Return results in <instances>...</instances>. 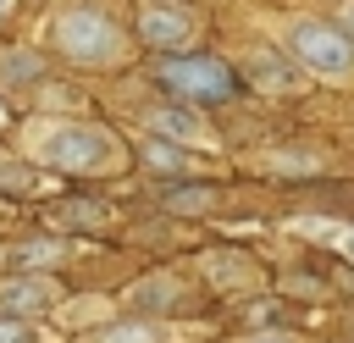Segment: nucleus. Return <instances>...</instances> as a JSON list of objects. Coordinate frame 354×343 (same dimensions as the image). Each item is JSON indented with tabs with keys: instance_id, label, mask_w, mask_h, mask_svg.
Returning <instances> with one entry per match:
<instances>
[{
	"instance_id": "f03ea898",
	"label": "nucleus",
	"mask_w": 354,
	"mask_h": 343,
	"mask_svg": "<svg viewBox=\"0 0 354 343\" xmlns=\"http://www.w3.org/2000/svg\"><path fill=\"white\" fill-rule=\"evenodd\" d=\"M22 149L44 166H61V172H105L116 160L111 133L94 122H72V116H33L22 127Z\"/></svg>"
},
{
	"instance_id": "2eb2a0df",
	"label": "nucleus",
	"mask_w": 354,
	"mask_h": 343,
	"mask_svg": "<svg viewBox=\"0 0 354 343\" xmlns=\"http://www.w3.org/2000/svg\"><path fill=\"white\" fill-rule=\"evenodd\" d=\"M44 177L33 172V166H22V160H0V188L6 194H33Z\"/></svg>"
},
{
	"instance_id": "412c9836",
	"label": "nucleus",
	"mask_w": 354,
	"mask_h": 343,
	"mask_svg": "<svg viewBox=\"0 0 354 343\" xmlns=\"http://www.w3.org/2000/svg\"><path fill=\"white\" fill-rule=\"evenodd\" d=\"M348 249H354V238H348Z\"/></svg>"
},
{
	"instance_id": "f257e3e1",
	"label": "nucleus",
	"mask_w": 354,
	"mask_h": 343,
	"mask_svg": "<svg viewBox=\"0 0 354 343\" xmlns=\"http://www.w3.org/2000/svg\"><path fill=\"white\" fill-rule=\"evenodd\" d=\"M50 50L72 66H88V72H111L127 61V33L122 22H111L100 6H61L44 28Z\"/></svg>"
},
{
	"instance_id": "9b49d317",
	"label": "nucleus",
	"mask_w": 354,
	"mask_h": 343,
	"mask_svg": "<svg viewBox=\"0 0 354 343\" xmlns=\"http://www.w3.org/2000/svg\"><path fill=\"white\" fill-rule=\"evenodd\" d=\"M33 77H44L39 50H6V55H0V89H6V83H33Z\"/></svg>"
},
{
	"instance_id": "39448f33",
	"label": "nucleus",
	"mask_w": 354,
	"mask_h": 343,
	"mask_svg": "<svg viewBox=\"0 0 354 343\" xmlns=\"http://www.w3.org/2000/svg\"><path fill=\"white\" fill-rule=\"evenodd\" d=\"M138 122H144L155 138H166V144H210L205 116H199V111H188V105H177V100H166V105H144V111H138Z\"/></svg>"
},
{
	"instance_id": "dca6fc26",
	"label": "nucleus",
	"mask_w": 354,
	"mask_h": 343,
	"mask_svg": "<svg viewBox=\"0 0 354 343\" xmlns=\"http://www.w3.org/2000/svg\"><path fill=\"white\" fill-rule=\"evenodd\" d=\"M166 205H171V210H210V205H216V188H171Z\"/></svg>"
},
{
	"instance_id": "0eeeda50",
	"label": "nucleus",
	"mask_w": 354,
	"mask_h": 343,
	"mask_svg": "<svg viewBox=\"0 0 354 343\" xmlns=\"http://www.w3.org/2000/svg\"><path fill=\"white\" fill-rule=\"evenodd\" d=\"M55 304V282L44 277H11L0 282V315H39Z\"/></svg>"
},
{
	"instance_id": "a211bd4d",
	"label": "nucleus",
	"mask_w": 354,
	"mask_h": 343,
	"mask_svg": "<svg viewBox=\"0 0 354 343\" xmlns=\"http://www.w3.org/2000/svg\"><path fill=\"white\" fill-rule=\"evenodd\" d=\"M105 216H111V210H105L100 199H94V205H66V210H61V221H105Z\"/></svg>"
},
{
	"instance_id": "4468645a",
	"label": "nucleus",
	"mask_w": 354,
	"mask_h": 343,
	"mask_svg": "<svg viewBox=\"0 0 354 343\" xmlns=\"http://www.w3.org/2000/svg\"><path fill=\"white\" fill-rule=\"evenodd\" d=\"M144 160H149V166H160V172H188V155H183L177 144H166V138H155V133L144 138Z\"/></svg>"
},
{
	"instance_id": "ddd939ff",
	"label": "nucleus",
	"mask_w": 354,
	"mask_h": 343,
	"mask_svg": "<svg viewBox=\"0 0 354 343\" xmlns=\"http://www.w3.org/2000/svg\"><path fill=\"white\" fill-rule=\"evenodd\" d=\"M50 260H61V243H50V238H33V243H22V249H11V254H6V266H11V271L50 266Z\"/></svg>"
},
{
	"instance_id": "6e6552de",
	"label": "nucleus",
	"mask_w": 354,
	"mask_h": 343,
	"mask_svg": "<svg viewBox=\"0 0 354 343\" xmlns=\"http://www.w3.org/2000/svg\"><path fill=\"white\" fill-rule=\"evenodd\" d=\"M205 271H210L216 288H243V282H254V260L238 254V249H216V254H205Z\"/></svg>"
},
{
	"instance_id": "f3484780",
	"label": "nucleus",
	"mask_w": 354,
	"mask_h": 343,
	"mask_svg": "<svg viewBox=\"0 0 354 343\" xmlns=\"http://www.w3.org/2000/svg\"><path fill=\"white\" fill-rule=\"evenodd\" d=\"M0 343H39V332L22 315H0Z\"/></svg>"
},
{
	"instance_id": "6ab92c4d",
	"label": "nucleus",
	"mask_w": 354,
	"mask_h": 343,
	"mask_svg": "<svg viewBox=\"0 0 354 343\" xmlns=\"http://www.w3.org/2000/svg\"><path fill=\"white\" fill-rule=\"evenodd\" d=\"M243 343H304V337H293V332H277V326H271V332H254V337H243Z\"/></svg>"
},
{
	"instance_id": "1a4fd4ad",
	"label": "nucleus",
	"mask_w": 354,
	"mask_h": 343,
	"mask_svg": "<svg viewBox=\"0 0 354 343\" xmlns=\"http://www.w3.org/2000/svg\"><path fill=\"white\" fill-rule=\"evenodd\" d=\"M249 77H254L260 89H277V94H288V89L299 83L293 61H282V55H249Z\"/></svg>"
},
{
	"instance_id": "7ed1b4c3",
	"label": "nucleus",
	"mask_w": 354,
	"mask_h": 343,
	"mask_svg": "<svg viewBox=\"0 0 354 343\" xmlns=\"http://www.w3.org/2000/svg\"><path fill=\"white\" fill-rule=\"evenodd\" d=\"M282 50L299 72H315V77H354V39L326 22V17H293L288 33H282Z\"/></svg>"
},
{
	"instance_id": "423d86ee",
	"label": "nucleus",
	"mask_w": 354,
	"mask_h": 343,
	"mask_svg": "<svg viewBox=\"0 0 354 343\" xmlns=\"http://www.w3.org/2000/svg\"><path fill=\"white\" fill-rule=\"evenodd\" d=\"M188 33H194V17L177 6H144L138 11V39L149 50H177V44H188Z\"/></svg>"
},
{
	"instance_id": "aec40b11",
	"label": "nucleus",
	"mask_w": 354,
	"mask_h": 343,
	"mask_svg": "<svg viewBox=\"0 0 354 343\" xmlns=\"http://www.w3.org/2000/svg\"><path fill=\"white\" fill-rule=\"evenodd\" d=\"M337 28L354 39V0H343V6H337Z\"/></svg>"
},
{
	"instance_id": "20e7f679",
	"label": "nucleus",
	"mask_w": 354,
	"mask_h": 343,
	"mask_svg": "<svg viewBox=\"0 0 354 343\" xmlns=\"http://www.w3.org/2000/svg\"><path fill=\"white\" fill-rule=\"evenodd\" d=\"M160 89L183 105H216V100L238 94V77L216 55H166L160 61Z\"/></svg>"
},
{
	"instance_id": "9d476101",
	"label": "nucleus",
	"mask_w": 354,
	"mask_h": 343,
	"mask_svg": "<svg viewBox=\"0 0 354 343\" xmlns=\"http://www.w3.org/2000/svg\"><path fill=\"white\" fill-rule=\"evenodd\" d=\"M166 304H177V282H166V277L138 282V288L127 293V310H133V315H155V310H166Z\"/></svg>"
},
{
	"instance_id": "f8f14e48",
	"label": "nucleus",
	"mask_w": 354,
	"mask_h": 343,
	"mask_svg": "<svg viewBox=\"0 0 354 343\" xmlns=\"http://www.w3.org/2000/svg\"><path fill=\"white\" fill-rule=\"evenodd\" d=\"M88 343H166V326H155V321H122V326H105Z\"/></svg>"
}]
</instances>
